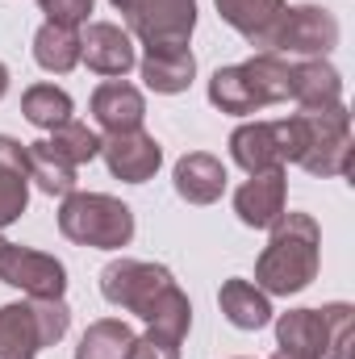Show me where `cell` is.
<instances>
[{"instance_id":"10","label":"cell","mask_w":355,"mask_h":359,"mask_svg":"<svg viewBox=\"0 0 355 359\" xmlns=\"http://www.w3.org/2000/svg\"><path fill=\"white\" fill-rule=\"evenodd\" d=\"M80 63H88L96 76H126L138 59H134V38L113 25V21H88V29L80 34Z\"/></svg>"},{"instance_id":"24","label":"cell","mask_w":355,"mask_h":359,"mask_svg":"<svg viewBox=\"0 0 355 359\" xmlns=\"http://www.w3.org/2000/svg\"><path fill=\"white\" fill-rule=\"evenodd\" d=\"M21 113H25L29 126H38V130H55V126L72 121L76 104H72L67 92L55 88V84H34V88H25V96H21Z\"/></svg>"},{"instance_id":"20","label":"cell","mask_w":355,"mask_h":359,"mask_svg":"<svg viewBox=\"0 0 355 359\" xmlns=\"http://www.w3.org/2000/svg\"><path fill=\"white\" fill-rule=\"evenodd\" d=\"M38 351H42V334H38L34 305L29 301L0 305V359H38Z\"/></svg>"},{"instance_id":"33","label":"cell","mask_w":355,"mask_h":359,"mask_svg":"<svg viewBox=\"0 0 355 359\" xmlns=\"http://www.w3.org/2000/svg\"><path fill=\"white\" fill-rule=\"evenodd\" d=\"M113 8H117V13H130V8H134V0H113Z\"/></svg>"},{"instance_id":"13","label":"cell","mask_w":355,"mask_h":359,"mask_svg":"<svg viewBox=\"0 0 355 359\" xmlns=\"http://www.w3.org/2000/svg\"><path fill=\"white\" fill-rule=\"evenodd\" d=\"M92 117L105 134H126V130H142L147 117V100L142 92L126 80H105L92 92Z\"/></svg>"},{"instance_id":"4","label":"cell","mask_w":355,"mask_h":359,"mask_svg":"<svg viewBox=\"0 0 355 359\" xmlns=\"http://www.w3.org/2000/svg\"><path fill=\"white\" fill-rule=\"evenodd\" d=\"M59 230L76 247L96 251H121L134 238V209L105 192H72L59 209Z\"/></svg>"},{"instance_id":"31","label":"cell","mask_w":355,"mask_h":359,"mask_svg":"<svg viewBox=\"0 0 355 359\" xmlns=\"http://www.w3.org/2000/svg\"><path fill=\"white\" fill-rule=\"evenodd\" d=\"M0 168H25V142L0 134Z\"/></svg>"},{"instance_id":"26","label":"cell","mask_w":355,"mask_h":359,"mask_svg":"<svg viewBox=\"0 0 355 359\" xmlns=\"http://www.w3.org/2000/svg\"><path fill=\"white\" fill-rule=\"evenodd\" d=\"M51 151L55 155H63L72 168H80V163H92L96 155H100V138H96V130H88L84 121H63V126H55L51 130Z\"/></svg>"},{"instance_id":"15","label":"cell","mask_w":355,"mask_h":359,"mask_svg":"<svg viewBox=\"0 0 355 359\" xmlns=\"http://www.w3.org/2000/svg\"><path fill=\"white\" fill-rule=\"evenodd\" d=\"M172 180H176V192L188 205H213L226 192V168L209 151H188L176 163Z\"/></svg>"},{"instance_id":"2","label":"cell","mask_w":355,"mask_h":359,"mask_svg":"<svg viewBox=\"0 0 355 359\" xmlns=\"http://www.w3.org/2000/svg\"><path fill=\"white\" fill-rule=\"evenodd\" d=\"M322 264V230L309 213H280V222L272 226L264 255L255 264V288H264L267 297H293L305 292L318 280Z\"/></svg>"},{"instance_id":"29","label":"cell","mask_w":355,"mask_h":359,"mask_svg":"<svg viewBox=\"0 0 355 359\" xmlns=\"http://www.w3.org/2000/svg\"><path fill=\"white\" fill-rule=\"evenodd\" d=\"M126 359H180V339H168V334H159V330L134 334Z\"/></svg>"},{"instance_id":"17","label":"cell","mask_w":355,"mask_h":359,"mask_svg":"<svg viewBox=\"0 0 355 359\" xmlns=\"http://www.w3.org/2000/svg\"><path fill=\"white\" fill-rule=\"evenodd\" d=\"M276 343L280 351L305 359H326V322L322 309H288L276 318Z\"/></svg>"},{"instance_id":"5","label":"cell","mask_w":355,"mask_h":359,"mask_svg":"<svg viewBox=\"0 0 355 359\" xmlns=\"http://www.w3.org/2000/svg\"><path fill=\"white\" fill-rule=\"evenodd\" d=\"M339 46V21L322 4H293L280 17L272 55H301V59H326Z\"/></svg>"},{"instance_id":"6","label":"cell","mask_w":355,"mask_h":359,"mask_svg":"<svg viewBox=\"0 0 355 359\" xmlns=\"http://www.w3.org/2000/svg\"><path fill=\"white\" fill-rule=\"evenodd\" d=\"M230 155L247 176L293 163V121H247L230 134Z\"/></svg>"},{"instance_id":"27","label":"cell","mask_w":355,"mask_h":359,"mask_svg":"<svg viewBox=\"0 0 355 359\" xmlns=\"http://www.w3.org/2000/svg\"><path fill=\"white\" fill-rule=\"evenodd\" d=\"M326 322V359H351V326H355V309L347 301H335L322 309Z\"/></svg>"},{"instance_id":"25","label":"cell","mask_w":355,"mask_h":359,"mask_svg":"<svg viewBox=\"0 0 355 359\" xmlns=\"http://www.w3.org/2000/svg\"><path fill=\"white\" fill-rule=\"evenodd\" d=\"M209 100H213V109H222V113H230V117L255 113V96L247 88V76H243L239 63L213 72V80H209Z\"/></svg>"},{"instance_id":"19","label":"cell","mask_w":355,"mask_h":359,"mask_svg":"<svg viewBox=\"0 0 355 359\" xmlns=\"http://www.w3.org/2000/svg\"><path fill=\"white\" fill-rule=\"evenodd\" d=\"M243 76H247V88L255 96V109H267V104H280L288 100V88H293V63L272 55V50H260L255 59L239 63Z\"/></svg>"},{"instance_id":"3","label":"cell","mask_w":355,"mask_h":359,"mask_svg":"<svg viewBox=\"0 0 355 359\" xmlns=\"http://www.w3.org/2000/svg\"><path fill=\"white\" fill-rule=\"evenodd\" d=\"M288 121H293V163H301L318 180L347 176V168H351V113H347V104L301 109Z\"/></svg>"},{"instance_id":"21","label":"cell","mask_w":355,"mask_h":359,"mask_svg":"<svg viewBox=\"0 0 355 359\" xmlns=\"http://www.w3.org/2000/svg\"><path fill=\"white\" fill-rule=\"evenodd\" d=\"M25 176L34 180L46 196H72L76 192V168L51 151V142H25Z\"/></svg>"},{"instance_id":"28","label":"cell","mask_w":355,"mask_h":359,"mask_svg":"<svg viewBox=\"0 0 355 359\" xmlns=\"http://www.w3.org/2000/svg\"><path fill=\"white\" fill-rule=\"evenodd\" d=\"M29 205V176L25 168H0V230L13 226Z\"/></svg>"},{"instance_id":"14","label":"cell","mask_w":355,"mask_h":359,"mask_svg":"<svg viewBox=\"0 0 355 359\" xmlns=\"http://www.w3.org/2000/svg\"><path fill=\"white\" fill-rule=\"evenodd\" d=\"M284 8V0H217V17L260 50H272Z\"/></svg>"},{"instance_id":"34","label":"cell","mask_w":355,"mask_h":359,"mask_svg":"<svg viewBox=\"0 0 355 359\" xmlns=\"http://www.w3.org/2000/svg\"><path fill=\"white\" fill-rule=\"evenodd\" d=\"M272 359H305V355H293V351H276Z\"/></svg>"},{"instance_id":"7","label":"cell","mask_w":355,"mask_h":359,"mask_svg":"<svg viewBox=\"0 0 355 359\" xmlns=\"http://www.w3.org/2000/svg\"><path fill=\"white\" fill-rule=\"evenodd\" d=\"M0 280L13 284V288H21L29 301H38V297H63V288H67V268H63L55 255H46V251L8 243V247L0 251Z\"/></svg>"},{"instance_id":"23","label":"cell","mask_w":355,"mask_h":359,"mask_svg":"<svg viewBox=\"0 0 355 359\" xmlns=\"http://www.w3.org/2000/svg\"><path fill=\"white\" fill-rule=\"evenodd\" d=\"M130 343H134L130 322H121V318H100V322H92L88 330H84V339H80V347H76V359H126Z\"/></svg>"},{"instance_id":"35","label":"cell","mask_w":355,"mask_h":359,"mask_svg":"<svg viewBox=\"0 0 355 359\" xmlns=\"http://www.w3.org/2000/svg\"><path fill=\"white\" fill-rule=\"evenodd\" d=\"M4 247H8V243H4V238H0V251H4Z\"/></svg>"},{"instance_id":"30","label":"cell","mask_w":355,"mask_h":359,"mask_svg":"<svg viewBox=\"0 0 355 359\" xmlns=\"http://www.w3.org/2000/svg\"><path fill=\"white\" fill-rule=\"evenodd\" d=\"M38 4H42L46 21H55V25H72V29L88 25L92 0H38Z\"/></svg>"},{"instance_id":"12","label":"cell","mask_w":355,"mask_h":359,"mask_svg":"<svg viewBox=\"0 0 355 359\" xmlns=\"http://www.w3.org/2000/svg\"><path fill=\"white\" fill-rule=\"evenodd\" d=\"M142 80L151 92H163V96H176L192 84L196 76V59L188 50V42H155V46H142V63H138Z\"/></svg>"},{"instance_id":"22","label":"cell","mask_w":355,"mask_h":359,"mask_svg":"<svg viewBox=\"0 0 355 359\" xmlns=\"http://www.w3.org/2000/svg\"><path fill=\"white\" fill-rule=\"evenodd\" d=\"M34 59H38L42 72H51V76H67V72L80 63V29L46 21V25L34 34Z\"/></svg>"},{"instance_id":"32","label":"cell","mask_w":355,"mask_h":359,"mask_svg":"<svg viewBox=\"0 0 355 359\" xmlns=\"http://www.w3.org/2000/svg\"><path fill=\"white\" fill-rule=\"evenodd\" d=\"M4 92H8V67L0 63V100H4Z\"/></svg>"},{"instance_id":"9","label":"cell","mask_w":355,"mask_h":359,"mask_svg":"<svg viewBox=\"0 0 355 359\" xmlns=\"http://www.w3.org/2000/svg\"><path fill=\"white\" fill-rule=\"evenodd\" d=\"M100 155H105V168L126 184H147L163 163V147L147 130H126V134L100 138Z\"/></svg>"},{"instance_id":"18","label":"cell","mask_w":355,"mask_h":359,"mask_svg":"<svg viewBox=\"0 0 355 359\" xmlns=\"http://www.w3.org/2000/svg\"><path fill=\"white\" fill-rule=\"evenodd\" d=\"M217 305H222L226 322L239 326V330H264L272 322V301L251 280H226L222 292H217Z\"/></svg>"},{"instance_id":"16","label":"cell","mask_w":355,"mask_h":359,"mask_svg":"<svg viewBox=\"0 0 355 359\" xmlns=\"http://www.w3.org/2000/svg\"><path fill=\"white\" fill-rule=\"evenodd\" d=\"M288 96H293L301 109H330V104H343V76H339L326 59L293 63V88H288Z\"/></svg>"},{"instance_id":"11","label":"cell","mask_w":355,"mask_h":359,"mask_svg":"<svg viewBox=\"0 0 355 359\" xmlns=\"http://www.w3.org/2000/svg\"><path fill=\"white\" fill-rule=\"evenodd\" d=\"M284 196H288V180H284V168L276 172H260L251 176L239 192H234V213L243 226L251 230H272L284 213Z\"/></svg>"},{"instance_id":"8","label":"cell","mask_w":355,"mask_h":359,"mask_svg":"<svg viewBox=\"0 0 355 359\" xmlns=\"http://www.w3.org/2000/svg\"><path fill=\"white\" fill-rule=\"evenodd\" d=\"M130 34L142 38V46L155 42H188L196 29V0H134L126 13Z\"/></svg>"},{"instance_id":"1","label":"cell","mask_w":355,"mask_h":359,"mask_svg":"<svg viewBox=\"0 0 355 359\" xmlns=\"http://www.w3.org/2000/svg\"><path fill=\"white\" fill-rule=\"evenodd\" d=\"M100 292L109 305H121L126 313H138L151 330L180 339L192 326V305L188 292L172 280L163 264H142V259H113L100 271Z\"/></svg>"}]
</instances>
